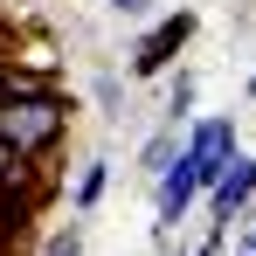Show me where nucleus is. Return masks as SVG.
<instances>
[{"instance_id":"1","label":"nucleus","mask_w":256,"mask_h":256,"mask_svg":"<svg viewBox=\"0 0 256 256\" xmlns=\"http://www.w3.org/2000/svg\"><path fill=\"white\" fill-rule=\"evenodd\" d=\"M70 111H76V104H70L62 90L7 97V104H0V138H7V146H14L21 160H35V166H42L48 152H56V138L70 132Z\"/></svg>"},{"instance_id":"2","label":"nucleus","mask_w":256,"mask_h":256,"mask_svg":"<svg viewBox=\"0 0 256 256\" xmlns=\"http://www.w3.org/2000/svg\"><path fill=\"white\" fill-rule=\"evenodd\" d=\"M180 160H187V173H194V180H201V194H208L214 180L236 166V125H228V118H201V125L187 132Z\"/></svg>"},{"instance_id":"3","label":"nucleus","mask_w":256,"mask_h":256,"mask_svg":"<svg viewBox=\"0 0 256 256\" xmlns=\"http://www.w3.org/2000/svg\"><path fill=\"white\" fill-rule=\"evenodd\" d=\"M187 42H194V7L166 14V21H160V28H152L146 42L132 48V76H160V70H166V62H173V56H180Z\"/></svg>"},{"instance_id":"4","label":"nucleus","mask_w":256,"mask_h":256,"mask_svg":"<svg viewBox=\"0 0 256 256\" xmlns=\"http://www.w3.org/2000/svg\"><path fill=\"white\" fill-rule=\"evenodd\" d=\"M250 194H256V160H236V166H228V173H222V180L208 187V208H214V222H242Z\"/></svg>"},{"instance_id":"5","label":"nucleus","mask_w":256,"mask_h":256,"mask_svg":"<svg viewBox=\"0 0 256 256\" xmlns=\"http://www.w3.org/2000/svg\"><path fill=\"white\" fill-rule=\"evenodd\" d=\"M194 201H201V180L187 173V160H173V166L160 173V228H173V222L194 208Z\"/></svg>"},{"instance_id":"6","label":"nucleus","mask_w":256,"mask_h":256,"mask_svg":"<svg viewBox=\"0 0 256 256\" xmlns=\"http://www.w3.org/2000/svg\"><path fill=\"white\" fill-rule=\"evenodd\" d=\"M104 187H111V166H104V160H90V166L76 173V208H97V201H104Z\"/></svg>"},{"instance_id":"7","label":"nucleus","mask_w":256,"mask_h":256,"mask_svg":"<svg viewBox=\"0 0 256 256\" xmlns=\"http://www.w3.org/2000/svg\"><path fill=\"white\" fill-rule=\"evenodd\" d=\"M173 160H180V138H173V132H160V138H146V173H152V180H160V173H166Z\"/></svg>"},{"instance_id":"8","label":"nucleus","mask_w":256,"mask_h":256,"mask_svg":"<svg viewBox=\"0 0 256 256\" xmlns=\"http://www.w3.org/2000/svg\"><path fill=\"white\" fill-rule=\"evenodd\" d=\"M42 256H84V236H76V228H62V236H48Z\"/></svg>"},{"instance_id":"9","label":"nucleus","mask_w":256,"mask_h":256,"mask_svg":"<svg viewBox=\"0 0 256 256\" xmlns=\"http://www.w3.org/2000/svg\"><path fill=\"white\" fill-rule=\"evenodd\" d=\"M194 256H222V236H214V242H201V250H194Z\"/></svg>"},{"instance_id":"10","label":"nucleus","mask_w":256,"mask_h":256,"mask_svg":"<svg viewBox=\"0 0 256 256\" xmlns=\"http://www.w3.org/2000/svg\"><path fill=\"white\" fill-rule=\"evenodd\" d=\"M111 7H125V14H138V7H146V0H111Z\"/></svg>"},{"instance_id":"11","label":"nucleus","mask_w":256,"mask_h":256,"mask_svg":"<svg viewBox=\"0 0 256 256\" xmlns=\"http://www.w3.org/2000/svg\"><path fill=\"white\" fill-rule=\"evenodd\" d=\"M242 256H250V250H242Z\"/></svg>"}]
</instances>
